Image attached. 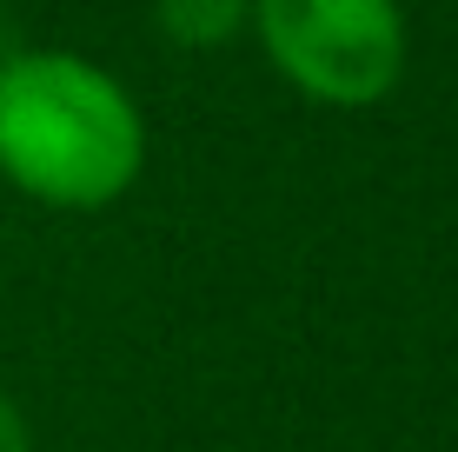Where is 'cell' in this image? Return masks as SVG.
Wrapping results in <instances>:
<instances>
[{
  "label": "cell",
  "instance_id": "cell-1",
  "mask_svg": "<svg viewBox=\"0 0 458 452\" xmlns=\"http://www.w3.org/2000/svg\"><path fill=\"white\" fill-rule=\"evenodd\" d=\"M147 160V127L114 73L34 47L0 60V174L47 207H106Z\"/></svg>",
  "mask_w": 458,
  "mask_h": 452
},
{
  "label": "cell",
  "instance_id": "cell-2",
  "mask_svg": "<svg viewBox=\"0 0 458 452\" xmlns=\"http://www.w3.org/2000/svg\"><path fill=\"white\" fill-rule=\"evenodd\" d=\"M266 54L319 107H372L405 73L399 0H252Z\"/></svg>",
  "mask_w": 458,
  "mask_h": 452
},
{
  "label": "cell",
  "instance_id": "cell-3",
  "mask_svg": "<svg viewBox=\"0 0 458 452\" xmlns=\"http://www.w3.org/2000/svg\"><path fill=\"white\" fill-rule=\"evenodd\" d=\"M153 21L180 47H219L252 21V0H153Z\"/></svg>",
  "mask_w": 458,
  "mask_h": 452
},
{
  "label": "cell",
  "instance_id": "cell-4",
  "mask_svg": "<svg viewBox=\"0 0 458 452\" xmlns=\"http://www.w3.org/2000/svg\"><path fill=\"white\" fill-rule=\"evenodd\" d=\"M0 452H34L27 446V419H21L13 399H0Z\"/></svg>",
  "mask_w": 458,
  "mask_h": 452
}]
</instances>
